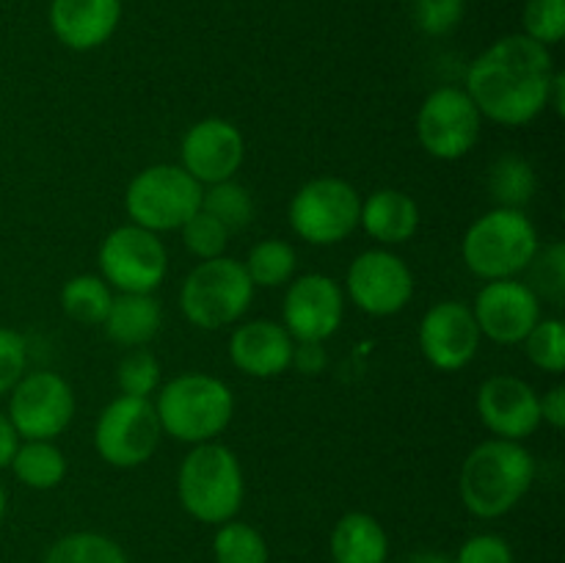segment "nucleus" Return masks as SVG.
<instances>
[{
    "mask_svg": "<svg viewBox=\"0 0 565 563\" xmlns=\"http://www.w3.org/2000/svg\"><path fill=\"white\" fill-rule=\"evenodd\" d=\"M555 72L550 47L524 33H511L469 64L463 92L486 119L502 127H524L550 108Z\"/></svg>",
    "mask_w": 565,
    "mask_h": 563,
    "instance_id": "nucleus-1",
    "label": "nucleus"
},
{
    "mask_svg": "<svg viewBox=\"0 0 565 563\" xmlns=\"http://www.w3.org/2000/svg\"><path fill=\"white\" fill-rule=\"evenodd\" d=\"M535 480V458L522 442L486 439L461 467V502L472 517L500 519L524 500Z\"/></svg>",
    "mask_w": 565,
    "mask_h": 563,
    "instance_id": "nucleus-2",
    "label": "nucleus"
},
{
    "mask_svg": "<svg viewBox=\"0 0 565 563\" xmlns=\"http://www.w3.org/2000/svg\"><path fill=\"white\" fill-rule=\"evenodd\" d=\"M160 428L185 445L215 442L235 417V395L226 381L207 373H182L160 384L154 401Z\"/></svg>",
    "mask_w": 565,
    "mask_h": 563,
    "instance_id": "nucleus-3",
    "label": "nucleus"
},
{
    "mask_svg": "<svg viewBox=\"0 0 565 563\" xmlns=\"http://www.w3.org/2000/svg\"><path fill=\"white\" fill-rule=\"evenodd\" d=\"M246 480L235 453L218 442H202L182 458L177 497L185 513L202 524H224L241 511Z\"/></svg>",
    "mask_w": 565,
    "mask_h": 563,
    "instance_id": "nucleus-4",
    "label": "nucleus"
},
{
    "mask_svg": "<svg viewBox=\"0 0 565 563\" xmlns=\"http://www.w3.org/2000/svg\"><path fill=\"white\" fill-rule=\"evenodd\" d=\"M541 248L539 230L524 210L491 208L472 221L461 241L467 268L486 282L516 279Z\"/></svg>",
    "mask_w": 565,
    "mask_h": 563,
    "instance_id": "nucleus-5",
    "label": "nucleus"
},
{
    "mask_svg": "<svg viewBox=\"0 0 565 563\" xmlns=\"http://www.w3.org/2000/svg\"><path fill=\"white\" fill-rule=\"evenodd\" d=\"M257 287L248 279L243 263L232 257L202 259L180 287V309L196 329L213 331L232 326L246 315Z\"/></svg>",
    "mask_w": 565,
    "mask_h": 563,
    "instance_id": "nucleus-6",
    "label": "nucleus"
},
{
    "mask_svg": "<svg viewBox=\"0 0 565 563\" xmlns=\"http://www.w3.org/2000/svg\"><path fill=\"white\" fill-rule=\"evenodd\" d=\"M202 188L182 166L154 163L138 171L125 193L130 224L149 232L180 230L193 213L202 210Z\"/></svg>",
    "mask_w": 565,
    "mask_h": 563,
    "instance_id": "nucleus-7",
    "label": "nucleus"
},
{
    "mask_svg": "<svg viewBox=\"0 0 565 563\" xmlns=\"http://www.w3.org/2000/svg\"><path fill=\"white\" fill-rule=\"evenodd\" d=\"M362 196L340 177H318L303 182L290 199V230L309 246H334L359 226Z\"/></svg>",
    "mask_w": 565,
    "mask_h": 563,
    "instance_id": "nucleus-8",
    "label": "nucleus"
},
{
    "mask_svg": "<svg viewBox=\"0 0 565 563\" xmlns=\"http://www.w3.org/2000/svg\"><path fill=\"white\" fill-rule=\"evenodd\" d=\"M158 412L149 397L119 395L94 423V450L116 469H136L154 456L160 445Z\"/></svg>",
    "mask_w": 565,
    "mask_h": 563,
    "instance_id": "nucleus-9",
    "label": "nucleus"
},
{
    "mask_svg": "<svg viewBox=\"0 0 565 563\" xmlns=\"http://www.w3.org/2000/svg\"><path fill=\"white\" fill-rule=\"evenodd\" d=\"M99 276L119 293H154L169 274V252L154 232L121 224L99 243Z\"/></svg>",
    "mask_w": 565,
    "mask_h": 563,
    "instance_id": "nucleus-10",
    "label": "nucleus"
},
{
    "mask_svg": "<svg viewBox=\"0 0 565 563\" xmlns=\"http://www.w3.org/2000/svg\"><path fill=\"white\" fill-rule=\"evenodd\" d=\"M483 127L478 105L463 88L441 86L425 97L417 114V136L425 152L439 160H458L475 149Z\"/></svg>",
    "mask_w": 565,
    "mask_h": 563,
    "instance_id": "nucleus-11",
    "label": "nucleus"
},
{
    "mask_svg": "<svg viewBox=\"0 0 565 563\" xmlns=\"http://www.w3.org/2000/svg\"><path fill=\"white\" fill-rule=\"evenodd\" d=\"M75 417V392L53 370H33L14 384L9 419L20 439H55Z\"/></svg>",
    "mask_w": 565,
    "mask_h": 563,
    "instance_id": "nucleus-12",
    "label": "nucleus"
},
{
    "mask_svg": "<svg viewBox=\"0 0 565 563\" xmlns=\"http://www.w3.org/2000/svg\"><path fill=\"white\" fill-rule=\"evenodd\" d=\"M348 296L362 312L390 318L403 312L414 296V274L390 248H367L348 268Z\"/></svg>",
    "mask_w": 565,
    "mask_h": 563,
    "instance_id": "nucleus-13",
    "label": "nucleus"
},
{
    "mask_svg": "<svg viewBox=\"0 0 565 563\" xmlns=\"http://www.w3.org/2000/svg\"><path fill=\"white\" fill-rule=\"evenodd\" d=\"M285 329L296 342H326L345 318V293L326 274H303L285 293Z\"/></svg>",
    "mask_w": 565,
    "mask_h": 563,
    "instance_id": "nucleus-14",
    "label": "nucleus"
},
{
    "mask_svg": "<svg viewBox=\"0 0 565 563\" xmlns=\"http://www.w3.org/2000/svg\"><path fill=\"white\" fill-rule=\"evenodd\" d=\"M478 320H475L472 307L463 301L434 304L419 320V351L441 373H458L467 368L480 351Z\"/></svg>",
    "mask_w": 565,
    "mask_h": 563,
    "instance_id": "nucleus-15",
    "label": "nucleus"
},
{
    "mask_svg": "<svg viewBox=\"0 0 565 563\" xmlns=\"http://www.w3.org/2000/svg\"><path fill=\"white\" fill-rule=\"evenodd\" d=\"M480 334L500 346H522L541 320V298L522 279H494L480 287L472 307Z\"/></svg>",
    "mask_w": 565,
    "mask_h": 563,
    "instance_id": "nucleus-16",
    "label": "nucleus"
},
{
    "mask_svg": "<svg viewBox=\"0 0 565 563\" xmlns=\"http://www.w3.org/2000/svg\"><path fill=\"white\" fill-rule=\"evenodd\" d=\"M246 158L243 132L230 119L210 116L188 127L180 144V166L199 182L213 185L235 177V171Z\"/></svg>",
    "mask_w": 565,
    "mask_h": 563,
    "instance_id": "nucleus-17",
    "label": "nucleus"
},
{
    "mask_svg": "<svg viewBox=\"0 0 565 563\" xmlns=\"http://www.w3.org/2000/svg\"><path fill=\"white\" fill-rule=\"evenodd\" d=\"M478 414L497 439L524 442L541 425V395L519 375H491L478 390Z\"/></svg>",
    "mask_w": 565,
    "mask_h": 563,
    "instance_id": "nucleus-18",
    "label": "nucleus"
},
{
    "mask_svg": "<svg viewBox=\"0 0 565 563\" xmlns=\"http://www.w3.org/2000/svg\"><path fill=\"white\" fill-rule=\"evenodd\" d=\"M296 340L281 323L268 318L246 320L230 337V359L252 379H276L292 368Z\"/></svg>",
    "mask_w": 565,
    "mask_h": 563,
    "instance_id": "nucleus-19",
    "label": "nucleus"
},
{
    "mask_svg": "<svg viewBox=\"0 0 565 563\" xmlns=\"http://www.w3.org/2000/svg\"><path fill=\"white\" fill-rule=\"evenodd\" d=\"M121 20V0H53L50 28L64 47L86 53L103 47Z\"/></svg>",
    "mask_w": 565,
    "mask_h": 563,
    "instance_id": "nucleus-20",
    "label": "nucleus"
},
{
    "mask_svg": "<svg viewBox=\"0 0 565 563\" xmlns=\"http://www.w3.org/2000/svg\"><path fill=\"white\" fill-rule=\"evenodd\" d=\"M359 226L373 241L384 243V246H397L417 235L419 208L408 193L397 191V188H379L367 199H362Z\"/></svg>",
    "mask_w": 565,
    "mask_h": 563,
    "instance_id": "nucleus-21",
    "label": "nucleus"
},
{
    "mask_svg": "<svg viewBox=\"0 0 565 563\" xmlns=\"http://www.w3.org/2000/svg\"><path fill=\"white\" fill-rule=\"evenodd\" d=\"M163 323V309L152 293H116L103 326L108 340L121 348H141Z\"/></svg>",
    "mask_w": 565,
    "mask_h": 563,
    "instance_id": "nucleus-22",
    "label": "nucleus"
},
{
    "mask_svg": "<svg viewBox=\"0 0 565 563\" xmlns=\"http://www.w3.org/2000/svg\"><path fill=\"white\" fill-rule=\"evenodd\" d=\"M331 561L334 563H386L390 535L384 524L364 511H351L337 519L331 530Z\"/></svg>",
    "mask_w": 565,
    "mask_h": 563,
    "instance_id": "nucleus-23",
    "label": "nucleus"
},
{
    "mask_svg": "<svg viewBox=\"0 0 565 563\" xmlns=\"http://www.w3.org/2000/svg\"><path fill=\"white\" fill-rule=\"evenodd\" d=\"M9 467L22 486L36 491L55 489L66 478V456L53 439L20 442Z\"/></svg>",
    "mask_w": 565,
    "mask_h": 563,
    "instance_id": "nucleus-24",
    "label": "nucleus"
},
{
    "mask_svg": "<svg viewBox=\"0 0 565 563\" xmlns=\"http://www.w3.org/2000/svg\"><path fill=\"white\" fill-rule=\"evenodd\" d=\"M539 177L533 163L522 155H500L489 169V193L494 208L524 210L535 196Z\"/></svg>",
    "mask_w": 565,
    "mask_h": 563,
    "instance_id": "nucleus-25",
    "label": "nucleus"
},
{
    "mask_svg": "<svg viewBox=\"0 0 565 563\" xmlns=\"http://www.w3.org/2000/svg\"><path fill=\"white\" fill-rule=\"evenodd\" d=\"M110 301V285L97 274H77L61 287V309L81 326H103Z\"/></svg>",
    "mask_w": 565,
    "mask_h": 563,
    "instance_id": "nucleus-26",
    "label": "nucleus"
},
{
    "mask_svg": "<svg viewBox=\"0 0 565 563\" xmlns=\"http://www.w3.org/2000/svg\"><path fill=\"white\" fill-rule=\"evenodd\" d=\"M243 268H246L254 287L290 285L298 268L296 248L287 241H279V237H268V241H259L248 248Z\"/></svg>",
    "mask_w": 565,
    "mask_h": 563,
    "instance_id": "nucleus-27",
    "label": "nucleus"
},
{
    "mask_svg": "<svg viewBox=\"0 0 565 563\" xmlns=\"http://www.w3.org/2000/svg\"><path fill=\"white\" fill-rule=\"evenodd\" d=\"M202 210L218 219L230 232H243L254 219V199L246 185L232 180L202 188Z\"/></svg>",
    "mask_w": 565,
    "mask_h": 563,
    "instance_id": "nucleus-28",
    "label": "nucleus"
},
{
    "mask_svg": "<svg viewBox=\"0 0 565 563\" xmlns=\"http://www.w3.org/2000/svg\"><path fill=\"white\" fill-rule=\"evenodd\" d=\"M44 563H130L125 550L114 539L92 530L70 533L55 541L44 555Z\"/></svg>",
    "mask_w": 565,
    "mask_h": 563,
    "instance_id": "nucleus-29",
    "label": "nucleus"
},
{
    "mask_svg": "<svg viewBox=\"0 0 565 563\" xmlns=\"http://www.w3.org/2000/svg\"><path fill=\"white\" fill-rule=\"evenodd\" d=\"M213 557L215 563H268V544L257 528L230 519L215 530Z\"/></svg>",
    "mask_w": 565,
    "mask_h": 563,
    "instance_id": "nucleus-30",
    "label": "nucleus"
},
{
    "mask_svg": "<svg viewBox=\"0 0 565 563\" xmlns=\"http://www.w3.org/2000/svg\"><path fill=\"white\" fill-rule=\"evenodd\" d=\"M527 285L541 301H550L561 307L565 298V246L561 241L539 248L535 257L530 259Z\"/></svg>",
    "mask_w": 565,
    "mask_h": 563,
    "instance_id": "nucleus-31",
    "label": "nucleus"
},
{
    "mask_svg": "<svg viewBox=\"0 0 565 563\" xmlns=\"http://www.w3.org/2000/svg\"><path fill=\"white\" fill-rule=\"evenodd\" d=\"M524 353L539 370L563 375L565 370V326L561 318H541L524 337Z\"/></svg>",
    "mask_w": 565,
    "mask_h": 563,
    "instance_id": "nucleus-32",
    "label": "nucleus"
},
{
    "mask_svg": "<svg viewBox=\"0 0 565 563\" xmlns=\"http://www.w3.org/2000/svg\"><path fill=\"white\" fill-rule=\"evenodd\" d=\"M116 384L127 397H149L160 390V362L147 348H132L116 368Z\"/></svg>",
    "mask_w": 565,
    "mask_h": 563,
    "instance_id": "nucleus-33",
    "label": "nucleus"
},
{
    "mask_svg": "<svg viewBox=\"0 0 565 563\" xmlns=\"http://www.w3.org/2000/svg\"><path fill=\"white\" fill-rule=\"evenodd\" d=\"M180 235H182V243H185V248L193 254V257L215 259V257H224L232 232L226 230L218 219H213L210 213L199 210V213H193L191 219L180 226Z\"/></svg>",
    "mask_w": 565,
    "mask_h": 563,
    "instance_id": "nucleus-34",
    "label": "nucleus"
},
{
    "mask_svg": "<svg viewBox=\"0 0 565 563\" xmlns=\"http://www.w3.org/2000/svg\"><path fill=\"white\" fill-rule=\"evenodd\" d=\"M522 22L524 36L552 47L565 36V0H527Z\"/></svg>",
    "mask_w": 565,
    "mask_h": 563,
    "instance_id": "nucleus-35",
    "label": "nucleus"
},
{
    "mask_svg": "<svg viewBox=\"0 0 565 563\" xmlns=\"http://www.w3.org/2000/svg\"><path fill=\"white\" fill-rule=\"evenodd\" d=\"M467 0H414V20L428 36H445L463 20Z\"/></svg>",
    "mask_w": 565,
    "mask_h": 563,
    "instance_id": "nucleus-36",
    "label": "nucleus"
},
{
    "mask_svg": "<svg viewBox=\"0 0 565 563\" xmlns=\"http://www.w3.org/2000/svg\"><path fill=\"white\" fill-rule=\"evenodd\" d=\"M28 346L25 337L14 329L0 326V395L14 390L17 381L25 375Z\"/></svg>",
    "mask_w": 565,
    "mask_h": 563,
    "instance_id": "nucleus-37",
    "label": "nucleus"
},
{
    "mask_svg": "<svg viewBox=\"0 0 565 563\" xmlns=\"http://www.w3.org/2000/svg\"><path fill=\"white\" fill-rule=\"evenodd\" d=\"M456 563H513V550L502 535L478 533L467 539L452 557Z\"/></svg>",
    "mask_w": 565,
    "mask_h": 563,
    "instance_id": "nucleus-38",
    "label": "nucleus"
},
{
    "mask_svg": "<svg viewBox=\"0 0 565 563\" xmlns=\"http://www.w3.org/2000/svg\"><path fill=\"white\" fill-rule=\"evenodd\" d=\"M541 423L552 425L555 431L565 428V386L555 384L541 397Z\"/></svg>",
    "mask_w": 565,
    "mask_h": 563,
    "instance_id": "nucleus-39",
    "label": "nucleus"
},
{
    "mask_svg": "<svg viewBox=\"0 0 565 563\" xmlns=\"http://www.w3.org/2000/svg\"><path fill=\"white\" fill-rule=\"evenodd\" d=\"M292 364L307 375L320 373L326 368L323 342H296V348H292Z\"/></svg>",
    "mask_w": 565,
    "mask_h": 563,
    "instance_id": "nucleus-40",
    "label": "nucleus"
},
{
    "mask_svg": "<svg viewBox=\"0 0 565 563\" xmlns=\"http://www.w3.org/2000/svg\"><path fill=\"white\" fill-rule=\"evenodd\" d=\"M17 445H20V436H17L14 425H11L9 414L0 412V469H6L14 458Z\"/></svg>",
    "mask_w": 565,
    "mask_h": 563,
    "instance_id": "nucleus-41",
    "label": "nucleus"
},
{
    "mask_svg": "<svg viewBox=\"0 0 565 563\" xmlns=\"http://www.w3.org/2000/svg\"><path fill=\"white\" fill-rule=\"evenodd\" d=\"M550 105L555 108L557 116H563V105H565V75L563 72H555V77H552Z\"/></svg>",
    "mask_w": 565,
    "mask_h": 563,
    "instance_id": "nucleus-42",
    "label": "nucleus"
},
{
    "mask_svg": "<svg viewBox=\"0 0 565 563\" xmlns=\"http://www.w3.org/2000/svg\"><path fill=\"white\" fill-rule=\"evenodd\" d=\"M403 563H456L450 555H445V552H434V550H423V552H414V555H408Z\"/></svg>",
    "mask_w": 565,
    "mask_h": 563,
    "instance_id": "nucleus-43",
    "label": "nucleus"
},
{
    "mask_svg": "<svg viewBox=\"0 0 565 563\" xmlns=\"http://www.w3.org/2000/svg\"><path fill=\"white\" fill-rule=\"evenodd\" d=\"M6 506H9V497H6V489L0 486V522H3V517H6Z\"/></svg>",
    "mask_w": 565,
    "mask_h": 563,
    "instance_id": "nucleus-44",
    "label": "nucleus"
}]
</instances>
